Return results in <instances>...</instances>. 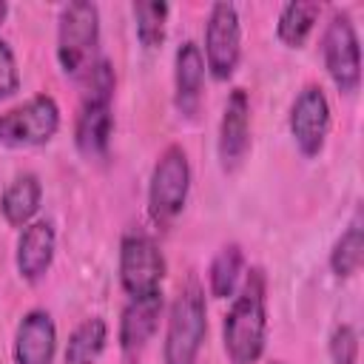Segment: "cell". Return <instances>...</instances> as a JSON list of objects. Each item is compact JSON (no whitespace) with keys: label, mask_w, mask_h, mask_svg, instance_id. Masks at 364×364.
<instances>
[{"label":"cell","mask_w":364,"mask_h":364,"mask_svg":"<svg viewBox=\"0 0 364 364\" xmlns=\"http://www.w3.org/2000/svg\"><path fill=\"white\" fill-rule=\"evenodd\" d=\"M40 199H43V185L34 173H20L9 182V188L0 196V210L3 219L14 228H26L34 213L40 210Z\"/></svg>","instance_id":"cell-16"},{"label":"cell","mask_w":364,"mask_h":364,"mask_svg":"<svg viewBox=\"0 0 364 364\" xmlns=\"http://www.w3.org/2000/svg\"><path fill=\"white\" fill-rule=\"evenodd\" d=\"M205 82V57L193 40L179 43L173 57V102L182 117H196L202 102Z\"/></svg>","instance_id":"cell-14"},{"label":"cell","mask_w":364,"mask_h":364,"mask_svg":"<svg viewBox=\"0 0 364 364\" xmlns=\"http://www.w3.org/2000/svg\"><path fill=\"white\" fill-rule=\"evenodd\" d=\"M57 350V327L46 310H28L14 333L17 364H51Z\"/></svg>","instance_id":"cell-13"},{"label":"cell","mask_w":364,"mask_h":364,"mask_svg":"<svg viewBox=\"0 0 364 364\" xmlns=\"http://www.w3.org/2000/svg\"><path fill=\"white\" fill-rule=\"evenodd\" d=\"M60 128V105L51 94H37L28 102L0 114V142L9 148L46 145Z\"/></svg>","instance_id":"cell-8"},{"label":"cell","mask_w":364,"mask_h":364,"mask_svg":"<svg viewBox=\"0 0 364 364\" xmlns=\"http://www.w3.org/2000/svg\"><path fill=\"white\" fill-rule=\"evenodd\" d=\"M321 57L330 80L341 94H353L361 85V48L358 34L347 11H336L321 34Z\"/></svg>","instance_id":"cell-7"},{"label":"cell","mask_w":364,"mask_h":364,"mask_svg":"<svg viewBox=\"0 0 364 364\" xmlns=\"http://www.w3.org/2000/svg\"><path fill=\"white\" fill-rule=\"evenodd\" d=\"M54 247H57L54 225L48 219L28 222L17 239V256H14L17 273L26 282H40L54 262Z\"/></svg>","instance_id":"cell-15"},{"label":"cell","mask_w":364,"mask_h":364,"mask_svg":"<svg viewBox=\"0 0 364 364\" xmlns=\"http://www.w3.org/2000/svg\"><path fill=\"white\" fill-rule=\"evenodd\" d=\"M361 262H364V225H361V213L355 210V216L350 219V225L344 228V233L336 239L330 250V267L336 276L347 279L358 273Z\"/></svg>","instance_id":"cell-20"},{"label":"cell","mask_w":364,"mask_h":364,"mask_svg":"<svg viewBox=\"0 0 364 364\" xmlns=\"http://www.w3.org/2000/svg\"><path fill=\"white\" fill-rule=\"evenodd\" d=\"M191 191V165L182 145H168L148 182V216L156 228H171V222L182 213Z\"/></svg>","instance_id":"cell-5"},{"label":"cell","mask_w":364,"mask_h":364,"mask_svg":"<svg viewBox=\"0 0 364 364\" xmlns=\"http://www.w3.org/2000/svg\"><path fill=\"white\" fill-rule=\"evenodd\" d=\"M330 361L333 364H355L358 361V333L353 324H338L330 336Z\"/></svg>","instance_id":"cell-22"},{"label":"cell","mask_w":364,"mask_h":364,"mask_svg":"<svg viewBox=\"0 0 364 364\" xmlns=\"http://www.w3.org/2000/svg\"><path fill=\"white\" fill-rule=\"evenodd\" d=\"M100 9L88 0H71L63 6L57 20V60L65 74L82 80L85 71L100 60Z\"/></svg>","instance_id":"cell-4"},{"label":"cell","mask_w":364,"mask_h":364,"mask_svg":"<svg viewBox=\"0 0 364 364\" xmlns=\"http://www.w3.org/2000/svg\"><path fill=\"white\" fill-rule=\"evenodd\" d=\"M165 256L151 233L134 228L119 242V284L128 299H148L162 293Z\"/></svg>","instance_id":"cell-6"},{"label":"cell","mask_w":364,"mask_h":364,"mask_svg":"<svg viewBox=\"0 0 364 364\" xmlns=\"http://www.w3.org/2000/svg\"><path fill=\"white\" fill-rule=\"evenodd\" d=\"M321 14V6L318 3H307V0H293L282 9L279 14V23H276V34L284 46L290 48H301L304 40L310 37L316 20Z\"/></svg>","instance_id":"cell-19"},{"label":"cell","mask_w":364,"mask_h":364,"mask_svg":"<svg viewBox=\"0 0 364 364\" xmlns=\"http://www.w3.org/2000/svg\"><path fill=\"white\" fill-rule=\"evenodd\" d=\"M242 270H245V253H242V247H239L236 242L219 247V253L213 256L210 270H208L210 296H213V299H228V296H233L236 287H239Z\"/></svg>","instance_id":"cell-18"},{"label":"cell","mask_w":364,"mask_h":364,"mask_svg":"<svg viewBox=\"0 0 364 364\" xmlns=\"http://www.w3.org/2000/svg\"><path fill=\"white\" fill-rule=\"evenodd\" d=\"M82 80H85V94L77 114V125H74V142L85 159H102L114 131V114H111L114 82H117L114 68L105 57H100L85 71Z\"/></svg>","instance_id":"cell-2"},{"label":"cell","mask_w":364,"mask_h":364,"mask_svg":"<svg viewBox=\"0 0 364 364\" xmlns=\"http://www.w3.org/2000/svg\"><path fill=\"white\" fill-rule=\"evenodd\" d=\"M6 11H9V6H6V3H3V0H0V23H3V20H6Z\"/></svg>","instance_id":"cell-24"},{"label":"cell","mask_w":364,"mask_h":364,"mask_svg":"<svg viewBox=\"0 0 364 364\" xmlns=\"http://www.w3.org/2000/svg\"><path fill=\"white\" fill-rule=\"evenodd\" d=\"M216 151H219V165L225 173L239 171V165L245 162L250 151V100L245 88H233L225 102Z\"/></svg>","instance_id":"cell-11"},{"label":"cell","mask_w":364,"mask_h":364,"mask_svg":"<svg viewBox=\"0 0 364 364\" xmlns=\"http://www.w3.org/2000/svg\"><path fill=\"white\" fill-rule=\"evenodd\" d=\"M208 333V307H205V290L196 279H188L168 313V333L162 358L165 364H196L202 341Z\"/></svg>","instance_id":"cell-3"},{"label":"cell","mask_w":364,"mask_h":364,"mask_svg":"<svg viewBox=\"0 0 364 364\" xmlns=\"http://www.w3.org/2000/svg\"><path fill=\"white\" fill-rule=\"evenodd\" d=\"M20 88V71H17V60L11 46L0 37V100L11 97Z\"/></svg>","instance_id":"cell-23"},{"label":"cell","mask_w":364,"mask_h":364,"mask_svg":"<svg viewBox=\"0 0 364 364\" xmlns=\"http://www.w3.org/2000/svg\"><path fill=\"white\" fill-rule=\"evenodd\" d=\"M108 341V324L100 316L82 318L65 344V364H94Z\"/></svg>","instance_id":"cell-17"},{"label":"cell","mask_w":364,"mask_h":364,"mask_svg":"<svg viewBox=\"0 0 364 364\" xmlns=\"http://www.w3.org/2000/svg\"><path fill=\"white\" fill-rule=\"evenodd\" d=\"M242 57V28L233 3H213L205 23V65L213 80L233 77Z\"/></svg>","instance_id":"cell-9"},{"label":"cell","mask_w":364,"mask_h":364,"mask_svg":"<svg viewBox=\"0 0 364 364\" xmlns=\"http://www.w3.org/2000/svg\"><path fill=\"white\" fill-rule=\"evenodd\" d=\"M162 313V293L148 299H131L119 318V350L128 364H136V358L145 353L148 341L154 338L159 327Z\"/></svg>","instance_id":"cell-12"},{"label":"cell","mask_w":364,"mask_h":364,"mask_svg":"<svg viewBox=\"0 0 364 364\" xmlns=\"http://www.w3.org/2000/svg\"><path fill=\"white\" fill-rule=\"evenodd\" d=\"M222 341L230 364H256L267 341V276L250 267L233 293V304L222 321Z\"/></svg>","instance_id":"cell-1"},{"label":"cell","mask_w":364,"mask_h":364,"mask_svg":"<svg viewBox=\"0 0 364 364\" xmlns=\"http://www.w3.org/2000/svg\"><path fill=\"white\" fill-rule=\"evenodd\" d=\"M134 20H136V37L145 48H156L165 40V20L171 6L162 0H151V3H134Z\"/></svg>","instance_id":"cell-21"},{"label":"cell","mask_w":364,"mask_h":364,"mask_svg":"<svg viewBox=\"0 0 364 364\" xmlns=\"http://www.w3.org/2000/svg\"><path fill=\"white\" fill-rule=\"evenodd\" d=\"M276 364H284V361H276Z\"/></svg>","instance_id":"cell-25"},{"label":"cell","mask_w":364,"mask_h":364,"mask_svg":"<svg viewBox=\"0 0 364 364\" xmlns=\"http://www.w3.org/2000/svg\"><path fill=\"white\" fill-rule=\"evenodd\" d=\"M330 131V102L321 85H304L290 108V134L304 156H316L324 148Z\"/></svg>","instance_id":"cell-10"}]
</instances>
